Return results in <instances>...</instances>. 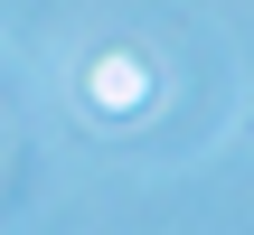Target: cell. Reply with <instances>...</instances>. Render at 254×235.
I'll use <instances>...</instances> for the list:
<instances>
[{
	"label": "cell",
	"mask_w": 254,
	"mask_h": 235,
	"mask_svg": "<svg viewBox=\"0 0 254 235\" xmlns=\"http://www.w3.org/2000/svg\"><path fill=\"white\" fill-rule=\"evenodd\" d=\"M141 85H151V75H141L132 57H104V66H94V104H141Z\"/></svg>",
	"instance_id": "cell-1"
}]
</instances>
